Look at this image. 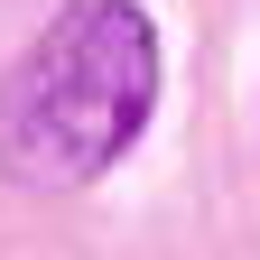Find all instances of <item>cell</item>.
<instances>
[{
	"label": "cell",
	"instance_id": "cell-1",
	"mask_svg": "<svg viewBox=\"0 0 260 260\" xmlns=\"http://www.w3.org/2000/svg\"><path fill=\"white\" fill-rule=\"evenodd\" d=\"M158 112V28L140 0H65L0 75V177L84 186Z\"/></svg>",
	"mask_w": 260,
	"mask_h": 260
}]
</instances>
